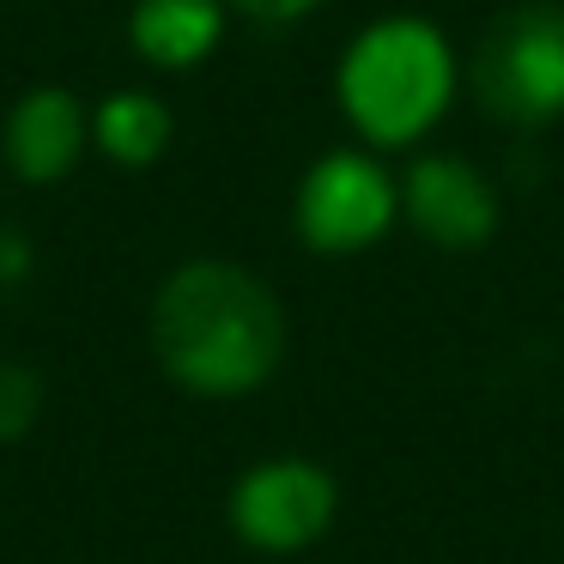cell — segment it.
Listing matches in <instances>:
<instances>
[{
    "label": "cell",
    "mask_w": 564,
    "mask_h": 564,
    "mask_svg": "<svg viewBox=\"0 0 564 564\" xmlns=\"http://www.w3.org/2000/svg\"><path fill=\"white\" fill-rule=\"evenodd\" d=\"M280 346L285 322L273 292L225 261L183 268L152 304V352L195 394H243L268 382Z\"/></svg>",
    "instance_id": "cell-1"
},
{
    "label": "cell",
    "mask_w": 564,
    "mask_h": 564,
    "mask_svg": "<svg viewBox=\"0 0 564 564\" xmlns=\"http://www.w3.org/2000/svg\"><path fill=\"white\" fill-rule=\"evenodd\" d=\"M340 98L346 116L382 147L425 134L437 122L443 98H449V50L431 25L413 19H389V25L365 31L340 67Z\"/></svg>",
    "instance_id": "cell-2"
},
{
    "label": "cell",
    "mask_w": 564,
    "mask_h": 564,
    "mask_svg": "<svg viewBox=\"0 0 564 564\" xmlns=\"http://www.w3.org/2000/svg\"><path fill=\"white\" fill-rule=\"evenodd\" d=\"M467 79H474L479 110L510 128H540L564 116V7L522 0L498 13L474 43Z\"/></svg>",
    "instance_id": "cell-3"
},
{
    "label": "cell",
    "mask_w": 564,
    "mask_h": 564,
    "mask_svg": "<svg viewBox=\"0 0 564 564\" xmlns=\"http://www.w3.org/2000/svg\"><path fill=\"white\" fill-rule=\"evenodd\" d=\"M334 516V479L310 462H268L237 486L231 522L261 552H297L328 528Z\"/></svg>",
    "instance_id": "cell-4"
},
{
    "label": "cell",
    "mask_w": 564,
    "mask_h": 564,
    "mask_svg": "<svg viewBox=\"0 0 564 564\" xmlns=\"http://www.w3.org/2000/svg\"><path fill=\"white\" fill-rule=\"evenodd\" d=\"M394 213V195L382 183L377 164L352 159H322L316 171L304 176V195H297V231H304L310 249H328V256H346V249H365L382 237Z\"/></svg>",
    "instance_id": "cell-5"
},
{
    "label": "cell",
    "mask_w": 564,
    "mask_h": 564,
    "mask_svg": "<svg viewBox=\"0 0 564 564\" xmlns=\"http://www.w3.org/2000/svg\"><path fill=\"white\" fill-rule=\"evenodd\" d=\"M406 207H413V225L443 249H479L498 225V200L479 183L467 164L455 159H425L406 176Z\"/></svg>",
    "instance_id": "cell-6"
},
{
    "label": "cell",
    "mask_w": 564,
    "mask_h": 564,
    "mask_svg": "<svg viewBox=\"0 0 564 564\" xmlns=\"http://www.w3.org/2000/svg\"><path fill=\"white\" fill-rule=\"evenodd\" d=\"M79 140H86V116L67 91H31L13 116H7V159L25 183H55L74 171Z\"/></svg>",
    "instance_id": "cell-7"
},
{
    "label": "cell",
    "mask_w": 564,
    "mask_h": 564,
    "mask_svg": "<svg viewBox=\"0 0 564 564\" xmlns=\"http://www.w3.org/2000/svg\"><path fill=\"white\" fill-rule=\"evenodd\" d=\"M219 43L213 0H147L134 13V50L159 67H195Z\"/></svg>",
    "instance_id": "cell-8"
},
{
    "label": "cell",
    "mask_w": 564,
    "mask_h": 564,
    "mask_svg": "<svg viewBox=\"0 0 564 564\" xmlns=\"http://www.w3.org/2000/svg\"><path fill=\"white\" fill-rule=\"evenodd\" d=\"M98 140L116 164H152L171 147V116H164V104L140 98V91H122L98 110Z\"/></svg>",
    "instance_id": "cell-9"
},
{
    "label": "cell",
    "mask_w": 564,
    "mask_h": 564,
    "mask_svg": "<svg viewBox=\"0 0 564 564\" xmlns=\"http://www.w3.org/2000/svg\"><path fill=\"white\" fill-rule=\"evenodd\" d=\"M37 406H43V382L37 370L25 365H0V443L25 437L37 425Z\"/></svg>",
    "instance_id": "cell-10"
},
{
    "label": "cell",
    "mask_w": 564,
    "mask_h": 564,
    "mask_svg": "<svg viewBox=\"0 0 564 564\" xmlns=\"http://www.w3.org/2000/svg\"><path fill=\"white\" fill-rule=\"evenodd\" d=\"M243 13H256V19H297V13H310L316 0H237Z\"/></svg>",
    "instance_id": "cell-11"
},
{
    "label": "cell",
    "mask_w": 564,
    "mask_h": 564,
    "mask_svg": "<svg viewBox=\"0 0 564 564\" xmlns=\"http://www.w3.org/2000/svg\"><path fill=\"white\" fill-rule=\"evenodd\" d=\"M25 268H31L25 243H19L13 231H0V280H25Z\"/></svg>",
    "instance_id": "cell-12"
}]
</instances>
